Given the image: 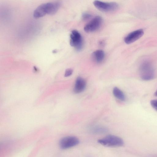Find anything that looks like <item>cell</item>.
I'll return each instance as SVG.
<instances>
[{
  "mask_svg": "<svg viewBox=\"0 0 157 157\" xmlns=\"http://www.w3.org/2000/svg\"><path fill=\"white\" fill-rule=\"evenodd\" d=\"M139 71L141 78L143 80L149 81L154 78V70L150 61H143L140 66Z\"/></svg>",
  "mask_w": 157,
  "mask_h": 157,
  "instance_id": "1",
  "label": "cell"
},
{
  "mask_svg": "<svg viewBox=\"0 0 157 157\" xmlns=\"http://www.w3.org/2000/svg\"><path fill=\"white\" fill-rule=\"evenodd\" d=\"M98 143L107 147H116L123 146L124 142L122 139L117 136L109 135L99 139Z\"/></svg>",
  "mask_w": 157,
  "mask_h": 157,
  "instance_id": "2",
  "label": "cell"
},
{
  "mask_svg": "<svg viewBox=\"0 0 157 157\" xmlns=\"http://www.w3.org/2000/svg\"><path fill=\"white\" fill-rule=\"evenodd\" d=\"M93 4L100 11L105 13L116 11L119 8L118 4L115 2L106 3L96 1H94Z\"/></svg>",
  "mask_w": 157,
  "mask_h": 157,
  "instance_id": "3",
  "label": "cell"
},
{
  "mask_svg": "<svg viewBox=\"0 0 157 157\" xmlns=\"http://www.w3.org/2000/svg\"><path fill=\"white\" fill-rule=\"evenodd\" d=\"M80 143L79 139L72 136H69L62 139L59 142L60 147L63 149H67L74 147Z\"/></svg>",
  "mask_w": 157,
  "mask_h": 157,
  "instance_id": "4",
  "label": "cell"
},
{
  "mask_svg": "<svg viewBox=\"0 0 157 157\" xmlns=\"http://www.w3.org/2000/svg\"><path fill=\"white\" fill-rule=\"evenodd\" d=\"M70 38L71 46L75 47L77 51H80L83 45L82 38L80 34L77 31L73 30L70 34Z\"/></svg>",
  "mask_w": 157,
  "mask_h": 157,
  "instance_id": "5",
  "label": "cell"
},
{
  "mask_svg": "<svg viewBox=\"0 0 157 157\" xmlns=\"http://www.w3.org/2000/svg\"><path fill=\"white\" fill-rule=\"evenodd\" d=\"M102 20L101 17L99 16H97L94 18L85 27L84 29L87 33L95 32L100 28L102 25Z\"/></svg>",
  "mask_w": 157,
  "mask_h": 157,
  "instance_id": "6",
  "label": "cell"
},
{
  "mask_svg": "<svg viewBox=\"0 0 157 157\" xmlns=\"http://www.w3.org/2000/svg\"><path fill=\"white\" fill-rule=\"evenodd\" d=\"M144 33L143 29H139L133 31L125 38V42L128 44H131L141 38Z\"/></svg>",
  "mask_w": 157,
  "mask_h": 157,
  "instance_id": "7",
  "label": "cell"
},
{
  "mask_svg": "<svg viewBox=\"0 0 157 157\" xmlns=\"http://www.w3.org/2000/svg\"><path fill=\"white\" fill-rule=\"evenodd\" d=\"M86 82L83 78L79 77L77 78L74 88V92L77 94L80 93L85 89L86 87Z\"/></svg>",
  "mask_w": 157,
  "mask_h": 157,
  "instance_id": "8",
  "label": "cell"
},
{
  "mask_svg": "<svg viewBox=\"0 0 157 157\" xmlns=\"http://www.w3.org/2000/svg\"><path fill=\"white\" fill-rule=\"evenodd\" d=\"M47 14L53 15L58 11L60 6L59 2H54L46 3Z\"/></svg>",
  "mask_w": 157,
  "mask_h": 157,
  "instance_id": "9",
  "label": "cell"
},
{
  "mask_svg": "<svg viewBox=\"0 0 157 157\" xmlns=\"http://www.w3.org/2000/svg\"><path fill=\"white\" fill-rule=\"evenodd\" d=\"M47 14L46 3L39 6L35 10L34 16L35 18H38L44 16Z\"/></svg>",
  "mask_w": 157,
  "mask_h": 157,
  "instance_id": "10",
  "label": "cell"
},
{
  "mask_svg": "<svg viewBox=\"0 0 157 157\" xmlns=\"http://www.w3.org/2000/svg\"><path fill=\"white\" fill-rule=\"evenodd\" d=\"M92 57L94 60L97 63H100L103 61L104 58V52L102 50H97L93 52Z\"/></svg>",
  "mask_w": 157,
  "mask_h": 157,
  "instance_id": "11",
  "label": "cell"
},
{
  "mask_svg": "<svg viewBox=\"0 0 157 157\" xmlns=\"http://www.w3.org/2000/svg\"><path fill=\"white\" fill-rule=\"evenodd\" d=\"M108 131V130L106 128L99 125L93 127L90 129L91 133L96 134L105 133H107Z\"/></svg>",
  "mask_w": 157,
  "mask_h": 157,
  "instance_id": "12",
  "label": "cell"
},
{
  "mask_svg": "<svg viewBox=\"0 0 157 157\" xmlns=\"http://www.w3.org/2000/svg\"><path fill=\"white\" fill-rule=\"evenodd\" d=\"M113 94L114 96L119 100L124 101L125 99V97L123 92L118 87L114 88Z\"/></svg>",
  "mask_w": 157,
  "mask_h": 157,
  "instance_id": "13",
  "label": "cell"
},
{
  "mask_svg": "<svg viewBox=\"0 0 157 157\" xmlns=\"http://www.w3.org/2000/svg\"><path fill=\"white\" fill-rule=\"evenodd\" d=\"M150 104L152 107L157 111V100H153L150 101Z\"/></svg>",
  "mask_w": 157,
  "mask_h": 157,
  "instance_id": "14",
  "label": "cell"
},
{
  "mask_svg": "<svg viewBox=\"0 0 157 157\" xmlns=\"http://www.w3.org/2000/svg\"><path fill=\"white\" fill-rule=\"evenodd\" d=\"M72 73L73 70L71 69H68L66 70L65 76L66 77H69L72 75Z\"/></svg>",
  "mask_w": 157,
  "mask_h": 157,
  "instance_id": "15",
  "label": "cell"
},
{
  "mask_svg": "<svg viewBox=\"0 0 157 157\" xmlns=\"http://www.w3.org/2000/svg\"><path fill=\"white\" fill-rule=\"evenodd\" d=\"M91 17V15L88 13H85L83 15L82 18L83 20H87L90 19Z\"/></svg>",
  "mask_w": 157,
  "mask_h": 157,
  "instance_id": "16",
  "label": "cell"
},
{
  "mask_svg": "<svg viewBox=\"0 0 157 157\" xmlns=\"http://www.w3.org/2000/svg\"><path fill=\"white\" fill-rule=\"evenodd\" d=\"M154 96L155 97H157V90L156 91V92H155V93L154 94Z\"/></svg>",
  "mask_w": 157,
  "mask_h": 157,
  "instance_id": "17",
  "label": "cell"
}]
</instances>
